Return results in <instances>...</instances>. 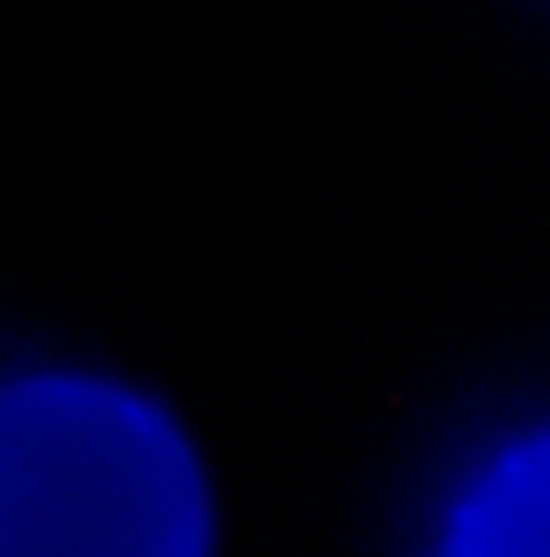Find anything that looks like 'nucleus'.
Masks as SVG:
<instances>
[{
	"mask_svg": "<svg viewBox=\"0 0 550 557\" xmlns=\"http://www.w3.org/2000/svg\"><path fill=\"white\" fill-rule=\"evenodd\" d=\"M208 499L168 421L98 383H20L0 416V557H201Z\"/></svg>",
	"mask_w": 550,
	"mask_h": 557,
	"instance_id": "nucleus-1",
	"label": "nucleus"
},
{
	"mask_svg": "<svg viewBox=\"0 0 550 557\" xmlns=\"http://www.w3.org/2000/svg\"><path fill=\"white\" fill-rule=\"evenodd\" d=\"M453 557H550V434L486 473L453 525Z\"/></svg>",
	"mask_w": 550,
	"mask_h": 557,
	"instance_id": "nucleus-2",
	"label": "nucleus"
}]
</instances>
